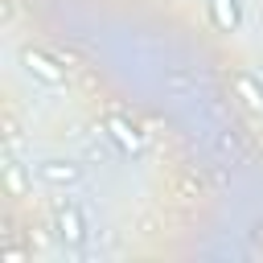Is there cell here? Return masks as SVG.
<instances>
[{
  "label": "cell",
  "mask_w": 263,
  "mask_h": 263,
  "mask_svg": "<svg viewBox=\"0 0 263 263\" xmlns=\"http://www.w3.org/2000/svg\"><path fill=\"white\" fill-rule=\"evenodd\" d=\"M53 230H58V242H62L66 251H78V247H86V238H90V226H86V218H82V210H78L74 201L58 205Z\"/></svg>",
  "instance_id": "1"
},
{
  "label": "cell",
  "mask_w": 263,
  "mask_h": 263,
  "mask_svg": "<svg viewBox=\"0 0 263 263\" xmlns=\"http://www.w3.org/2000/svg\"><path fill=\"white\" fill-rule=\"evenodd\" d=\"M29 168H33V177H37L41 185H49V189H74V185L82 181V164L62 160V156H45V160H37V164H29Z\"/></svg>",
  "instance_id": "2"
},
{
  "label": "cell",
  "mask_w": 263,
  "mask_h": 263,
  "mask_svg": "<svg viewBox=\"0 0 263 263\" xmlns=\"http://www.w3.org/2000/svg\"><path fill=\"white\" fill-rule=\"evenodd\" d=\"M21 62H25V70H29L37 82H45V86H66V70H62L53 58H45L41 49H25Z\"/></svg>",
  "instance_id": "3"
},
{
  "label": "cell",
  "mask_w": 263,
  "mask_h": 263,
  "mask_svg": "<svg viewBox=\"0 0 263 263\" xmlns=\"http://www.w3.org/2000/svg\"><path fill=\"white\" fill-rule=\"evenodd\" d=\"M205 8H210L214 29H222V33H238V25H242V8H238V0H205Z\"/></svg>",
  "instance_id": "4"
},
{
  "label": "cell",
  "mask_w": 263,
  "mask_h": 263,
  "mask_svg": "<svg viewBox=\"0 0 263 263\" xmlns=\"http://www.w3.org/2000/svg\"><path fill=\"white\" fill-rule=\"evenodd\" d=\"M103 127H107V136H111V140H115L123 152H140V148H144V136H140V127H136V123H127V119L111 115Z\"/></svg>",
  "instance_id": "5"
},
{
  "label": "cell",
  "mask_w": 263,
  "mask_h": 263,
  "mask_svg": "<svg viewBox=\"0 0 263 263\" xmlns=\"http://www.w3.org/2000/svg\"><path fill=\"white\" fill-rule=\"evenodd\" d=\"M238 90H247V103H251V107H263V90H259L251 78H238Z\"/></svg>",
  "instance_id": "6"
}]
</instances>
